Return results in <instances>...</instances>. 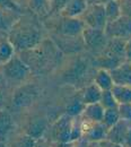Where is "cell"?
Here are the masks:
<instances>
[{
    "label": "cell",
    "mask_w": 131,
    "mask_h": 147,
    "mask_svg": "<svg viewBox=\"0 0 131 147\" xmlns=\"http://www.w3.org/2000/svg\"><path fill=\"white\" fill-rule=\"evenodd\" d=\"M8 40L15 49V52H26L35 49L43 42L41 31L32 24L15 23L9 31Z\"/></svg>",
    "instance_id": "obj_1"
},
{
    "label": "cell",
    "mask_w": 131,
    "mask_h": 147,
    "mask_svg": "<svg viewBox=\"0 0 131 147\" xmlns=\"http://www.w3.org/2000/svg\"><path fill=\"white\" fill-rule=\"evenodd\" d=\"M1 74L9 80L25 82L31 75V68L20 57L15 55L1 66Z\"/></svg>",
    "instance_id": "obj_2"
},
{
    "label": "cell",
    "mask_w": 131,
    "mask_h": 147,
    "mask_svg": "<svg viewBox=\"0 0 131 147\" xmlns=\"http://www.w3.org/2000/svg\"><path fill=\"white\" fill-rule=\"evenodd\" d=\"M80 19L84 22L85 26L88 28L104 31L107 23L105 17V11H104V5H101V3L88 5L87 9L81 15Z\"/></svg>",
    "instance_id": "obj_3"
},
{
    "label": "cell",
    "mask_w": 131,
    "mask_h": 147,
    "mask_svg": "<svg viewBox=\"0 0 131 147\" xmlns=\"http://www.w3.org/2000/svg\"><path fill=\"white\" fill-rule=\"evenodd\" d=\"M104 32L109 38L128 40L131 37V18L122 15L113 22H109Z\"/></svg>",
    "instance_id": "obj_4"
},
{
    "label": "cell",
    "mask_w": 131,
    "mask_h": 147,
    "mask_svg": "<svg viewBox=\"0 0 131 147\" xmlns=\"http://www.w3.org/2000/svg\"><path fill=\"white\" fill-rule=\"evenodd\" d=\"M38 96V88L35 85L25 84L16 88L13 94V105L16 108H27L32 105Z\"/></svg>",
    "instance_id": "obj_5"
},
{
    "label": "cell",
    "mask_w": 131,
    "mask_h": 147,
    "mask_svg": "<svg viewBox=\"0 0 131 147\" xmlns=\"http://www.w3.org/2000/svg\"><path fill=\"white\" fill-rule=\"evenodd\" d=\"M74 118H70L67 114L61 115L51 128V136L56 143H71V128H73Z\"/></svg>",
    "instance_id": "obj_6"
},
{
    "label": "cell",
    "mask_w": 131,
    "mask_h": 147,
    "mask_svg": "<svg viewBox=\"0 0 131 147\" xmlns=\"http://www.w3.org/2000/svg\"><path fill=\"white\" fill-rule=\"evenodd\" d=\"M81 37H83V42L85 47L95 52L97 51L102 52L109 40V37L106 36L104 31L93 30L88 27H85V30L83 31Z\"/></svg>",
    "instance_id": "obj_7"
},
{
    "label": "cell",
    "mask_w": 131,
    "mask_h": 147,
    "mask_svg": "<svg viewBox=\"0 0 131 147\" xmlns=\"http://www.w3.org/2000/svg\"><path fill=\"white\" fill-rule=\"evenodd\" d=\"M81 121V129H83V140L87 143H99L106 139L107 129L103 126L102 122L92 123L85 120Z\"/></svg>",
    "instance_id": "obj_8"
},
{
    "label": "cell",
    "mask_w": 131,
    "mask_h": 147,
    "mask_svg": "<svg viewBox=\"0 0 131 147\" xmlns=\"http://www.w3.org/2000/svg\"><path fill=\"white\" fill-rule=\"evenodd\" d=\"M124 44L126 40L122 38H109L105 48L102 51V57L109 58L118 63L126 61L124 58Z\"/></svg>",
    "instance_id": "obj_9"
},
{
    "label": "cell",
    "mask_w": 131,
    "mask_h": 147,
    "mask_svg": "<svg viewBox=\"0 0 131 147\" xmlns=\"http://www.w3.org/2000/svg\"><path fill=\"white\" fill-rule=\"evenodd\" d=\"M85 27L86 26L84 22L80 18L62 17V22L60 24V33L64 37L76 38L78 36H81Z\"/></svg>",
    "instance_id": "obj_10"
},
{
    "label": "cell",
    "mask_w": 131,
    "mask_h": 147,
    "mask_svg": "<svg viewBox=\"0 0 131 147\" xmlns=\"http://www.w3.org/2000/svg\"><path fill=\"white\" fill-rule=\"evenodd\" d=\"M114 85L131 87V62L123 61L121 65L110 70Z\"/></svg>",
    "instance_id": "obj_11"
},
{
    "label": "cell",
    "mask_w": 131,
    "mask_h": 147,
    "mask_svg": "<svg viewBox=\"0 0 131 147\" xmlns=\"http://www.w3.org/2000/svg\"><path fill=\"white\" fill-rule=\"evenodd\" d=\"M87 7H88L87 0H69L60 14L62 17L80 18L81 15L87 9Z\"/></svg>",
    "instance_id": "obj_12"
},
{
    "label": "cell",
    "mask_w": 131,
    "mask_h": 147,
    "mask_svg": "<svg viewBox=\"0 0 131 147\" xmlns=\"http://www.w3.org/2000/svg\"><path fill=\"white\" fill-rule=\"evenodd\" d=\"M131 127L130 122L120 120L115 126H113L111 129L107 130V135H106V139L111 143L114 144H119L122 145L123 139L126 137V134L128 131V129Z\"/></svg>",
    "instance_id": "obj_13"
},
{
    "label": "cell",
    "mask_w": 131,
    "mask_h": 147,
    "mask_svg": "<svg viewBox=\"0 0 131 147\" xmlns=\"http://www.w3.org/2000/svg\"><path fill=\"white\" fill-rule=\"evenodd\" d=\"M46 129H48V123H46L45 119L36 118V119H33L31 122H28L24 134L28 135L30 137L34 138L35 140H40L44 136Z\"/></svg>",
    "instance_id": "obj_14"
},
{
    "label": "cell",
    "mask_w": 131,
    "mask_h": 147,
    "mask_svg": "<svg viewBox=\"0 0 131 147\" xmlns=\"http://www.w3.org/2000/svg\"><path fill=\"white\" fill-rule=\"evenodd\" d=\"M104 109L99 103H94V104H88L85 105V109L83 111L80 118L87 122L92 123H97L102 122L103 115H104Z\"/></svg>",
    "instance_id": "obj_15"
},
{
    "label": "cell",
    "mask_w": 131,
    "mask_h": 147,
    "mask_svg": "<svg viewBox=\"0 0 131 147\" xmlns=\"http://www.w3.org/2000/svg\"><path fill=\"white\" fill-rule=\"evenodd\" d=\"M94 84L101 91H111V88L114 86V83L110 70L104 68H98L94 77Z\"/></svg>",
    "instance_id": "obj_16"
},
{
    "label": "cell",
    "mask_w": 131,
    "mask_h": 147,
    "mask_svg": "<svg viewBox=\"0 0 131 147\" xmlns=\"http://www.w3.org/2000/svg\"><path fill=\"white\" fill-rule=\"evenodd\" d=\"M14 129V119L6 110H0V142H6Z\"/></svg>",
    "instance_id": "obj_17"
},
{
    "label": "cell",
    "mask_w": 131,
    "mask_h": 147,
    "mask_svg": "<svg viewBox=\"0 0 131 147\" xmlns=\"http://www.w3.org/2000/svg\"><path fill=\"white\" fill-rule=\"evenodd\" d=\"M101 95H102V91L94 83H92L84 88L80 98L85 105H88V104H94V103H99Z\"/></svg>",
    "instance_id": "obj_18"
},
{
    "label": "cell",
    "mask_w": 131,
    "mask_h": 147,
    "mask_svg": "<svg viewBox=\"0 0 131 147\" xmlns=\"http://www.w3.org/2000/svg\"><path fill=\"white\" fill-rule=\"evenodd\" d=\"M111 92H112L118 104L131 103V87H129V86L114 85L111 88Z\"/></svg>",
    "instance_id": "obj_19"
},
{
    "label": "cell",
    "mask_w": 131,
    "mask_h": 147,
    "mask_svg": "<svg viewBox=\"0 0 131 147\" xmlns=\"http://www.w3.org/2000/svg\"><path fill=\"white\" fill-rule=\"evenodd\" d=\"M104 11H105V17H106L107 23L113 22V20L119 18L120 16H122L120 0H109L107 2H105Z\"/></svg>",
    "instance_id": "obj_20"
},
{
    "label": "cell",
    "mask_w": 131,
    "mask_h": 147,
    "mask_svg": "<svg viewBox=\"0 0 131 147\" xmlns=\"http://www.w3.org/2000/svg\"><path fill=\"white\" fill-rule=\"evenodd\" d=\"M38 140L30 137L26 134H20L15 137H13L7 144L8 147H34Z\"/></svg>",
    "instance_id": "obj_21"
},
{
    "label": "cell",
    "mask_w": 131,
    "mask_h": 147,
    "mask_svg": "<svg viewBox=\"0 0 131 147\" xmlns=\"http://www.w3.org/2000/svg\"><path fill=\"white\" fill-rule=\"evenodd\" d=\"M15 55V49L9 42L8 37L0 38V65L2 66Z\"/></svg>",
    "instance_id": "obj_22"
},
{
    "label": "cell",
    "mask_w": 131,
    "mask_h": 147,
    "mask_svg": "<svg viewBox=\"0 0 131 147\" xmlns=\"http://www.w3.org/2000/svg\"><path fill=\"white\" fill-rule=\"evenodd\" d=\"M119 121H120V115H119V112H118V108L107 109V110L104 111L102 123L107 130L112 128L113 126H115Z\"/></svg>",
    "instance_id": "obj_23"
},
{
    "label": "cell",
    "mask_w": 131,
    "mask_h": 147,
    "mask_svg": "<svg viewBox=\"0 0 131 147\" xmlns=\"http://www.w3.org/2000/svg\"><path fill=\"white\" fill-rule=\"evenodd\" d=\"M85 109V104L83 103L81 98H74L66 108V114L69 115L70 118H77L80 117L83 111Z\"/></svg>",
    "instance_id": "obj_24"
},
{
    "label": "cell",
    "mask_w": 131,
    "mask_h": 147,
    "mask_svg": "<svg viewBox=\"0 0 131 147\" xmlns=\"http://www.w3.org/2000/svg\"><path fill=\"white\" fill-rule=\"evenodd\" d=\"M31 10L38 15H46L50 13L48 0H26Z\"/></svg>",
    "instance_id": "obj_25"
},
{
    "label": "cell",
    "mask_w": 131,
    "mask_h": 147,
    "mask_svg": "<svg viewBox=\"0 0 131 147\" xmlns=\"http://www.w3.org/2000/svg\"><path fill=\"white\" fill-rule=\"evenodd\" d=\"M99 104L103 107L104 110L107 109H114L118 108V103L113 96L111 91H102V95H101V100H99Z\"/></svg>",
    "instance_id": "obj_26"
},
{
    "label": "cell",
    "mask_w": 131,
    "mask_h": 147,
    "mask_svg": "<svg viewBox=\"0 0 131 147\" xmlns=\"http://www.w3.org/2000/svg\"><path fill=\"white\" fill-rule=\"evenodd\" d=\"M15 23L13 22V18L10 17L8 11H5L0 9V32L3 31H10Z\"/></svg>",
    "instance_id": "obj_27"
},
{
    "label": "cell",
    "mask_w": 131,
    "mask_h": 147,
    "mask_svg": "<svg viewBox=\"0 0 131 147\" xmlns=\"http://www.w3.org/2000/svg\"><path fill=\"white\" fill-rule=\"evenodd\" d=\"M118 112L120 115V120H123V121H127V122L131 123V103L119 104Z\"/></svg>",
    "instance_id": "obj_28"
},
{
    "label": "cell",
    "mask_w": 131,
    "mask_h": 147,
    "mask_svg": "<svg viewBox=\"0 0 131 147\" xmlns=\"http://www.w3.org/2000/svg\"><path fill=\"white\" fill-rule=\"evenodd\" d=\"M48 1H49L50 13L51 14H56V13L60 14L69 0H48Z\"/></svg>",
    "instance_id": "obj_29"
},
{
    "label": "cell",
    "mask_w": 131,
    "mask_h": 147,
    "mask_svg": "<svg viewBox=\"0 0 131 147\" xmlns=\"http://www.w3.org/2000/svg\"><path fill=\"white\" fill-rule=\"evenodd\" d=\"M0 9L11 13V11H18L19 6L15 3L13 0H0Z\"/></svg>",
    "instance_id": "obj_30"
},
{
    "label": "cell",
    "mask_w": 131,
    "mask_h": 147,
    "mask_svg": "<svg viewBox=\"0 0 131 147\" xmlns=\"http://www.w3.org/2000/svg\"><path fill=\"white\" fill-rule=\"evenodd\" d=\"M120 6L122 15L131 18V0H120Z\"/></svg>",
    "instance_id": "obj_31"
},
{
    "label": "cell",
    "mask_w": 131,
    "mask_h": 147,
    "mask_svg": "<svg viewBox=\"0 0 131 147\" xmlns=\"http://www.w3.org/2000/svg\"><path fill=\"white\" fill-rule=\"evenodd\" d=\"M124 58L126 61H130L131 62V37L126 40V44H124Z\"/></svg>",
    "instance_id": "obj_32"
},
{
    "label": "cell",
    "mask_w": 131,
    "mask_h": 147,
    "mask_svg": "<svg viewBox=\"0 0 131 147\" xmlns=\"http://www.w3.org/2000/svg\"><path fill=\"white\" fill-rule=\"evenodd\" d=\"M122 146L131 147V127L128 129V131H127V134H126V137H124V139H123Z\"/></svg>",
    "instance_id": "obj_33"
},
{
    "label": "cell",
    "mask_w": 131,
    "mask_h": 147,
    "mask_svg": "<svg viewBox=\"0 0 131 147\" xmlns=\"http://www.w3.org/2000/svg\"><path fill=\"white\" fill-rule=\"evenodd\" d=\"M73 147H88V143L81 139V140H79L77 143H74V146Z\"/></svg>",
    "instance_id": "obj_34"
},
{
    "label": "cell",
    "mask_w": 131,
    "mask_h": 147,
    "mask_svg": "<svg viewBox=\"0 0 131 147\" xmlns=\"http://www.w3.org/2000/svg\"><path fill=\"white\" fill-rule=\"evenodd\" d=\"M109 0H87L88 5H94V3H101V5H104L105 2H107Z\"/></svg>",
    "instance_id": "obj_35"
},
{
    "label": "cell",
    "mask_w": 131,
    "mask_h": 147,
    "mask_svg": "<svg viewBox=\"0 0 131 147\" xmlns=\"http://www.w3.org/2000/svg\"><path fill=\"white\" fill-rule=\"evenodd\" d=\"M56 147H73L74 146L73 143H66V144H63V143H56Z\"/></svg>",
    "instance_id": "obj_36"
},
{
    "label": "cell",
    "mask_w": 131,
    "mask_h": 147,
    "mask_svg": "<svg viewBox=\"0 0 131 147\" xmlns=\"http://www.w3.org/2000/svg\"><path fill=\"white\" fill-rule=\"evenodd\" d=\"M34 147H46V146H45V144L42 142V139H40V140L36 142V144H35V146Z\"/></svg>",
    "instance_id": "obj_37"
},
{
    "label": "cell",
    "mask_w": 131,
    "mask_h": 147,
    "mask_svg": "<svg viewBox=\"0 0 131 147\" xmlns=\"http://www.w3.org/2000/svg\"><path fill=\"white\" fill-rule=\"evenodd\" d=\"M0 147H8V146H7L6 142H0Z\"/></svg>",
    "instance_id": "obj_38"
},
{
    "label": "cell",
    "mask_w": 131,
    "mask_h": 147,
    "mask_svg": "<svg viewBox=\"0 0 131 147\" xmlns=\"http://www.w3.org/2000/svg\"><path fill=\"white\" fill-rule=\"evenodd\" d=\"M13 1H14L15 3H17V5H18V3L20 2V1H24V0H13ZM25 1H26V0H25Z\"/></svg>",
    "instance_id": "obj_39"
},
{
    "label": "cell",
    "mask_w": 131,
    "mask_h": 147,
    "mask_svg": "<svg viewBox=\"0 0 131 147\" xmlns=\"http://www.w3.org/2000/svg\"><path fill=\"white\" fill-rule=\"evenodd\" d=\"M1 98H2V94H1V92H0V101H1Z\"/></svg>",
    "instance_id": "obj_40"
},
{
    "label": "cell",
    "mask_w": 131,
    "mask_h": 147,
    "mask_svg": "<svg viewBox=\"0 0 131 147\" xmlns=\"http://www.w3.org/2000/svg\"><path fill=\"white\" fill-rule=\"evenodd\" d=\"M0 79H1V71H0Z\"/></svg>",
    "instance_id": "obj_41"
}]
</instances>
